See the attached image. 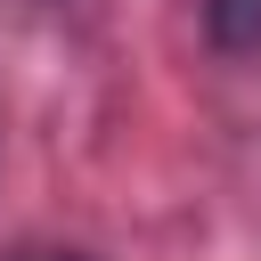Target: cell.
<instances>
[{"instance_id":"1","label":"cell","mask_w":261,"mask_h":261,"mask_svg":"<svg viewBox=\"0 0 261 261\" xmlns=\"http://www.w3.org/2000/svg\"><path fill=\"white\" fill-rule=\"evenodd\" d=\"M212 33L237 49V41H261V0H212Z\"/></svg>"},{"instance_id":"2","label":"cell","mask_w":261,"mask_h":261,"mask_svg":"<svg viewBox=\"0 0 261 261\" xmlns=\"http://www.w3.org/2000/svg\"><path fill=\"white\" fill-rule=\"evenodd\" d=\"M0 261H90V253H73V245H16V253H0Z\"/></svg>"}]
</instances>
